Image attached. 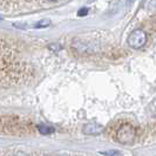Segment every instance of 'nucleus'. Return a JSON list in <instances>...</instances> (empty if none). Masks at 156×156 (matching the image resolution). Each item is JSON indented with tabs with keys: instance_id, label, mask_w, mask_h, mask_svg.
<instances>
[{
	"instance_id": "1",
	"label": "nucleus",
	"mask_w": 156,
	"mask_h": 156,
	"mask_svg": "<svg viewBox=\"0 0 156 156\" xmlns=\"http://www.w3.org/2000/svg\"><path fill=\"white\" fill-rule=\"evenodd\" d=\"M135 137H136V130L132 125H122L116 130V140L122 144L126 146L133 144Z\"/></svg>"
},
{
	"instance_id": "2",
	"label": "nucleus",
	"mask_w": 156,
	"mask_h": 156,
	"mask_svg": "<svg viewBox=\"0 0 156 156\" xmlns=\"http://www.w3.org/2000/svg\"><path fill=\"white\" fill-rule=\"evenodd\" d=\"M147 40H148V35L147 33L137 28V30H134L127 38V44L129 45V47H132L133 49H140L142 47L147 44Z\"/></svg>"
},
{
	"instance_id": "3",
	"label": "nucleus",
	"mask_w": 156,
	"mask_h": 156,
	"mask_svg": "<svg viewBox=\"0 0 156 156\" xmlns=\"http://www.w3.org/2000/svg\"><path fill=\"white\" fill-rule=\"evenodd\" d=\"M82 132L86 135H99L103 132V127L96 123H87L83 126Z\"/></svg>"
},
{
	"instance_id": "4",
	"label": "nucleus",
	"mask_w": 156,
	"mask_h": 156,
	"mask_svg": "<svg viewBox=\"0 0 156 156\" xmlns=\"http://www.w3.org/2000/svg\"><path fill=\"white\" fill-rule=\"evenodd\" d=\"M38 129H39L40 134H42V135H48V134H52L54 132V129L52 128V127H49V126H45V125H41L38 127Z\"/></svg>"
},
{
	"instance_id": "5",
	"label": "nucleus",
	"mask_w": 156,
	"mask_h": 156,
	"mask_svg": "<svg viewBox=\"0 0 156 156\" xmlns=\"http://www.w3.org/2000/svg\"><path fill=\"white\" fill-rule=\"evenodd\" d=\"M49 25H51V20L44 19V20H40L38 23H35L34 27H35V28H45V27H48Z\"/></svg>"
},
{
	"instance_id": "6",
	"label": "nucleus",
	"mask_w": 156,
	"mask_h": 156,
	"mask_svg": "<svg viewBox=\"0 0 156 156\" xmlns=\"http://www.w3.org/2000/svg\"><path fill=\"white\" fill-rule=\"evenodd\" d=\"M87 14H88V8H81L78 13V16H87Z\"/></svg>"
},
{
	"instance_id": "7",
	"label": "nucleus",
	"mask_w": 156,
	"mask_h": 156,
	"mask_svg": "<svg viewBox=\"0 0 156 156\" xmlns=\"http://www.w3.org/2000/svg\"><path fill=\"white\" fill-rule=\"evenodd\" d=\"M47 1H51V2H53V1H56V0H47Z\"/></svg>"
},
{
	"instance_id": "8",
	"label": "nucleus",
	"mask_w": 156,
	"mask_h": 156,
	"mask_svg": "<svg viewBox=\"0 0 156 156\" xmlns=\"http://www.w3.org/2000/svg\"><path fill=\"white\" fill-rule=\"evenodd\" d=\"M155 116H156V109H155Z\"/></svg>"
}]
</instances>
